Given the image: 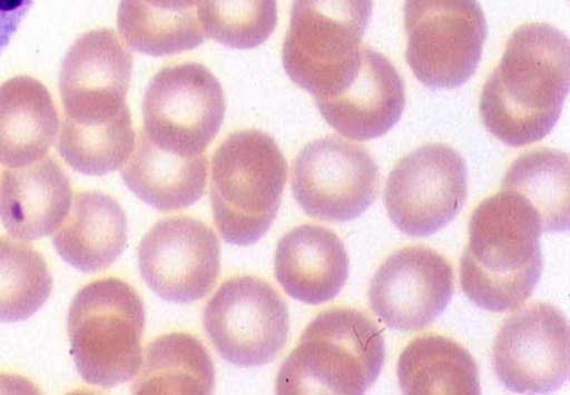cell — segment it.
<instances>
[{"label":"cell","mask_w":570,"mask_h":395,"mask_svg":"<svg viewBox=\"0 0 570 395\" xmlns=\"http://www.w3.org/2000/svg\"><path fill=\"white\" fill-rule=\"evenodd\" d=\"M134 394H210L215 368L203 343L191 334L174 332L151 340L141 353L134 376Z\"/></svg>","instance_id":"cell-23"},{"label":"cell","mask_w":570,"mask_h":395,"mask_svg":"<svg viewBox=\"0 0 570 395\" xmlns=\"http://www.w3.org/2000/svg\"><path fill=\"white\" fill-rule=\"evenodd\" d=\"M494 371L517 393H549L570 368L569 325L549 303L528 304L508 317L493 343Z\"/></svg>","instance_id":"cell-12"},{"label":"cell","mask_w":570,"mask_h":395,"mask_svg":"<svg viewBox=\"0 0 570 395\" xmlns=\"http://www.w3.org/2000/svg\"><path fill=\"white\" fill-rule=\"evenodd\" d=\"M372 0H293L282 49L293 82L315 99L337 93L353 78Z\"/></svg>","instance_id":"cell-6"},{"label":"cell","mask_w":570,"mask_h":395,"mask_svg":"<svg viewBox=\"0 0 570 395\" xmlns=\"http://www.w3.org/2000/svg\"><path fill=\"white\" fill-rule=\"evenodd\" d=\"M468 171L452 147L426 144L401 158L391 170L384 204L393 225L412 237L441 230L463 208Z\"/></svg>","instance_id":"cell-11"},{"label":"cell","mask_w":570,"mask_h":395,"mask_svg":"<svg viewBox=\"0 0 570 395\" xmlns=\"http://www.w3.org/2000/svg\"><path fill=\"white\" fill-rule=\"evenodd\" d=\"M454 285L448 259L426 246L394 251L379 267L368 288L374 314L389 327L416 332L449 304Z\"/></svg>","instance_id":"cell-15"},{"label":"cell","mask_w":570,"mask_h":395,"mask_svg":"<svg viewBox=\"0 0 570 395\" xmlns=\"http://www.w3.org/2000/svg\"><path fill=\"white\" fill-rule=\"evenodd\" d=\"M569 81L567 36L546 22L518 27L482 88L484 127L511 147L541 140L559 119Z\"/></svg>","instance_id":"cell-1"},{"label":"cell","mask_w":570,"mask_h":395,"mask_svg":"<svg viewBox=\"0 0 570 395\" xmlns=\"http://www.w3.org/2000/svg\"><path fill=\"white\" fill-rule=\"evenodd\" d=\"M396 375L401 389L410 395L481 393L472 355L439 334H425L410 342L399 357Z\"/></svg>","instance_id":"cell-22"},{"label":"cell","mask_w":570,"mask_h":395,"mask_svg":"<svg viewBox=\"0 0 570 395\" xmlns=\"http://www.w3.org/2000/svg\"><path fill=\"white\" fill-rule=\"evenodd\" d=\"M197 16L205 36L234 49L263 45L277 24L276 0H202Z\"/></svg>","instance_id":"cell-27"},{"label":"cell","mask_w":570,"mask_h":395,"mask_svg":"<svg viewBox=\"0 0 570 395\" xmlns=\"http://www.w3.org/2000/svg\"><path fill=\"white\" fill-rule=\"evenodd\" d=\"M521 194L537 210L543 231L569 228V156L541 147L520 155L509 166L501 185Z\"/></svg>","instance_id":"cell-24"},{"label":"cell","mask_w":570,"mask_h":395,"mask_svg":"<svg viewBox=\"0 0 570 395\" xmlns=\"http://www.w3.org/2000/svg\"><path fill=\"white\" fill-rule=\"evenodd\" d=\"M144 10L175 20L199 22L197 7L202 0H124Z\"/></svg>","instance_id":"cell-28"},{"label":"cell","mask_w":570,"mask_h":395,"mask_svg":"<svg viewBox=\"0 0 570 395\" xmlns=\"http://www.w3.org/2000/svg\"><path fill=\"white\" fill-rule=\"evenodd\" d=\"M127 241V219L119 203L99 190L78 191L52 236L59 256L82 273H98L118 258Z\"/></svg>","instance_id":"cell-19"},{"label":"cell","mask_w":570,"mask_h":395,"mask_svg":"<svg viewBox=\"0 0 570 395\" xmlns=\"http://www.w3.org/2000/svg\"><path fill=\"white\" fill-rule=\"evenodd\" d=\"M3 384H12V383H11V382H9V383H7V382H2V381L0 379V391H1V385H3Z\"/></svg>","instance_id":"cell-30"},{"label":"cell","mask_w":570,"mask_h":395,"mask_svg":"<svg viewBox=\"0 0 570 395\" xmlns=\"http://www.w3.org/2000/svg\"><path fill=\"white\" fill-rule=\"evenodd\" d=\"M33 0H0V52L10 42Z\"/></svg>","instance_id":"cell-29"},{"label":"cell","mask_w":570,"mask_h":395,"mask_svg":"<svg viewBox=\"0 0 570 395\" xmlns=\"http://www.w3.org/2000/svg\"><path fill=\"white\" fill-rule=\"evenodd\" d=\"M459 274L469 299L490 312L521 307L542 271L541 220L521 194L501 189L472 213Z\"/></svg>","instance_id":"cell-2"},{"label":"cell","mask_w":570,"mask_h":395,"mask_svg":"<svg viewBox=\"0 0 570 395\" xmlns=\"http://www.w3.org/2000/svg\"><path fill=\"white\" fill-rule=\"evenodd\" d=\"M130 111L104 122L85 125L63 116L57 150L75 171L101 176L121 168L135 146Z\"/></svg>","instance_id":"cell-25"},{"label":"cell","mask_w":570,"mask_h":395,"mask_svg":"<svg viewBox=\"0 0 570 395\" xmlns=\"http://www.w3.org/2000/svg\"><path fill=\"white\" fill-rule=\"evenodd\" d=\"M59 115L48 89L21 75L0 85V164L23 167L45 158L59 134Z\"/></svg>","instance_id":"cell-20"},{"label":"cell","mask_w":570,"mask_h":395,"mask_svg":"<svg viewBox=\"0 0 570 395\" xmlns=\"http://www.w3.org/2000/svg\"><path fill=\"white\" fill-rule=\"evenodd\" d=\"M132 56L111 29L79 36L62 60L59 91L65 116L85 125L110 121L129 108Z\"/></svg>","instance_id":"cell-14"},{"label":"cell","mask_w":570,"mask_h":395,"mask_svg":"<svg viewBox=\"0 0 570 395\" xmlns=\"http://www.w3.org/2000/svg\"><path fill=\"white\" fill-rule=\"evenodd\" d=\"M71 201L69 177L53 157L2 171L0 220L17 239L30 241L55 233Z\"/></svg>","instance_id":"cell-17"},{"label":"cell","mask_w":570,"mask_h":395,"mask_svg":"<svg viewBox=\"0 0 570 395\" xmlns=\"http://www.w3.org/2000/svg\"><path fill=\"white\" fill-rule=\"evenodd\" d=\"M315 102L325 121L343 137L374 139L399 121L405 107L404 83L384 55L362 46L353 78L337 93Z\"/></svg>","instance_id":"cell-16"},{"label":"cell","mask_w":570,"mask_h":395,"mask_svg":"<svg viewBox=\"0 0 570 395\" xmlns=\"http://www.w3.org/2000/svg\"><path fill=\"white\" fill-rule=\"evenodd\" d=\"M207 167L206 152L178 156L159 149L139 131L121 177L144 203L169 211L187 208L203 196Z\"/></svg>","instance_id":"cell-21"},{"label":"cell","mask_w":570,"mask_h":395,"mask_svg":"<svg viewBox=\"0 0 570 395\" xmlns=\"http://www.w3.org/2000/svg\"><path fill=\"white\" fill-rule=\"evenodd\" d=\"M204 326L226 361L240 367L261 366L274 361L287 342L288 309L266 280L234 276L207 302Z\"/></svg>","instance_id":"cell-9"},{"label":"cell","mask_w":570,"mask_h":395,"mask_svg":"<svg viewBox=\"0 0 570 395\" xmlns=\"http://www.w3.org/2000/svg\"><path fill=\"white\" fill-rule=\"evenodd\" d=\"M384 359L383 332L373 318L353 307L330 308L306 326L283 362L276 393L363 394Z\"/></svg>","instance_id":"cell-3"},{"label":"cell","mask_w":570,"mask_h":395,"mask_svg":"<svg viewBox=\"0 0 570 395\" xmlns=\"http://www.w3.org/2000/svg\"><path fill=\"white\" fill-rule=\"evenodd\" d=\"M145 307L125 280L104 277L85 285L68 314L71 354L81 378L111 388L131 379L141 359Z\"/></svg>","instance_id":"cell-5"},{"label":"cell","mask_w":570,"mask_h":395,"mask_svg":"<svg viewBox=\"0 0 570 395\" xmlns=\"http://www.w3.org/2000/svg\"><path fill=\"white\" fill-rule=\"evenodd\" d=\"M225 109L223 87L207 67L191 61L170 65L147 86L140 131L159 149L197 156L218 134Z\"/></svg>","instance_id":"cell-7"},{"label":"cell","mask_w":570,"mask_h":395,"mask_svg":"<svg viewBox=\"0 0 570 395\" xmlns=\"http://www.w3.org/2000/svg\"><path fill=\"white\" fill-rule=\"evenodd\" d=\"M405 59L416 79L450 89L475 71L487 39V21L476 0H405Z\"/></svg>","instance_id":"cell-8"},{"label":"cell","mask_w":570,"mask_h":395,"mask_svg":"<svg viewBox=\"0 0 570 395\" xmlns=\"http://www.w3.org/2000/svg\"><path fill=\"white\" fill-rule=\"evenodd\" d=\"M291 185L308 216L338 223L358 217L375 201L381 174L365 147L331 135L309 141L296 155Z\"/></svg>","instance_id":"cell-10"},{"label":"cell","mask_w":570,"mask_h":395,"mask_svg":"<svg viewBox=\"0 0 570 395\" xmlns=\"http://www.w3.org/2000/svg\"><path fill=\"white\" fill-rule=\"evenodd\" d=\"M138 265L142 279L159 297L191 303L206 296L218 278L219 241L199 219L166 217L142 237Z\"/></svg>","instance_id":"cell-13"},{"label":"cell","mask_w":570,"mask_h":395,"mask_svg":"<svg viewBox=\"0 0 570 395\" xmlns=\"http://www.w3.org/2000/svg\"><path fill=\"white\" fill-rule=\"evenodd\" d=\"M52 278L45 257L31 244L0 236V323L32 316L48 299Z\"/></svg>","instance_id":"cell-26"},{"label":"cell","mask_w":570,"mask_h":395,"mask_svg":"<svg viewBox=\"0 0 570 395\" xmlns=\"http://www.w3.org/2000/svg\"><path fill=\"white\" fill-rule=\"evenodd\" d=\"M287 161L275 139L258 129L232 131L210 165V203L220 237L233 245L259 240L279 209Z\"/></svg>","instance_id":"cell-4"},{"label":"cell","mask_w":570,"mask_h":395,"mask_svg":"<svg viewBox=\"0 0 570 395\" xmlns=\"http://www.w3.org/2000/svg\"><path fill=\"white\" fill-rule=\"evenodd\" d=\"M275 275L294 299L317 305L334 298L348 275V256L341 238L314 224L294 227L275 250Z\"/></svg>","instance_id":"cell-18"}]
</instances>
